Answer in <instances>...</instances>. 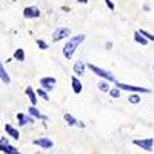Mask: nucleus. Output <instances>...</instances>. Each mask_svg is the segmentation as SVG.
<instances>
[{"instance_id":"2eb2a0df","label":"nucleus","mask_w":154,"mask_h":154,"mask_svg":"<svg viewBox=\"0 0 154 154\" xmlns=\"http://www.w3.org/2000/svg\"><path fill=\"white\" fill-rule=\"evenodd\" d=\"M28 111H29V116H31V117H34V119H43V120H46V117H45V116H43L40 111H38V109H37L34 105H31Z\"/></svg>"},{"instance_id":"aec40b11","label":"nucleus","mask_w":154,"mask_h":154,"mask_svg":"<svg viewBox=\"0 0 154 154\" xmlns=\"http://www.w3.org/2000/svg\"><path fill=\"white\" fill-rule=\"evenodd\" d=\"M128 102L130 103H139L140 102V96H139V93H134V94H130V97H128Z\"/></svg>"},{"instance_id":"c85d7f7f","label":"nucleus","mask_w":154,"mask_h":154,"mask_svg":"<svg viewBox=\"0 0 154 154\" xmlns=\"http://www.w3.org/2000/svg\"><path fill=\"white\" fill-rule=\"evenodd\" d=\"M12 2H16V0H12Z\"/></svg>"},{"instance_id":"f8f14e48","label":"nucleus","mask_w":154,"mask_h":154,"mask_svg":"<svg viewBox=\"0 0 154 154\" xmlns=\"http://www.w3.org/2000/svg\"><path fill=\"white\" fill-rule=\"evenodd\" d=\"M17 120H19V125L20 126H25V125H28V123H34V117H31V116H25L22 112L17 114Z\"/></svg>"},{"instance_id":"a211bd4d","label":"nucleus","mask_w":154,"mask_h":154,"mask_svg":"<svg viewBox=\"0 0 154 154\" xmlns=\"http://www.w3.org/2000/svg\"><path fill=\"white\" fill-rule=\"evenodd\" d=\"M134 40H136L137 43H140V45H146V43H148V40H146V38H145L142 34H140L139 31L134 32Z\"/></svg>"},{"instance_id":"ddd939ff","label":"nucleus","mask_w":154,"mask_h":154,"mask_svg":"<svg viewBox=\"0 0 154 154\" xmlns=\"http://www.w3.org/2000/svg\"><path fill=\"white\" fill-rule=\"evenodd\" d=\"M0 80H2L5 85H9V83H11V77H9V74L6 72V69H5V66H3L2 62H0Z\"/></svg>"},{"instance_id":"423d86ee","label":"nucleus","mask_w":154,"mask_h":154,"mask_svg":"<svg viewBox=\"0 0 154 154\" xmlns=\"http://www.w3.org/2000/svg\"><path fill=\"white\" fill-rule=\"evenodd\" d=\"M69 34H71V29L69 28H57L53 32V40L54 42H60L65 37H69Z\"/></svg>"},{"instance_id":"cd10ccee","label":"nucleus","mask_w":154,"mask_h":154,"mask_svg":"<svg viewBox=\"0 0 154 154\" xmlns=\"http://www.w3.org/2000/svg\"><path fill=\"white\" fill-rule=\"evenodd\" d=\"M79 2H80V3H86V2H88V0H79Z\"/></svg>"},{"instance_id":"b1692460","label":"nucleus","mask_w":154,"mask_h":154,"mask_svg":"<svg viewBox=\"0 0 154 154\" xmlns=\"http://www.w3.org/2000/svg\"><path fill=\"white\" fill-rule=\"evenodd\" d=\"M139 32L142 34V35L146 38V40H149V42H154V35H152L151 32H148V31H145V29H140Z\"/></svg>"},{"instance_id":"f03ea898","label":"nucleus","mask_w":154,"mask_h":154,"mask_svg":"<svg viewBox=\"0 0 154 154\" xmlns=\"http://www.w3.org/2000/svg\"><path fill=\"white\" fill-rule=\"evenodd\" d=\"M89 69H91L96 75H99L100 77V79H105V80H116V77L109 72V71H106V69H102V68H99V66H96V65H93V63H88V65H86Z\"/></svg>"},{"instance_id":"20e7f679","label":"nucleus","mask_w":154,"mask_h":154,"mask_svg":"<svg viewBox=\"0 0 154 154\" xmlns=\"http://www.w3.org/2000/svg\"><path fill=\"white\" fill-rule=\"evenodd\" d=\"M116 88L123 89V91H130V93H149L148 88L134 86V85H126V83H122V82H116Z\"/></svg>"},{"instance_id":"c756f323","label":"nucleus","mask_w":154,"mask_h":154,"mask_svg":"<svg viewBox=\"0 0 154 154\" xmlns=\"http://www.w3.org/2000/svg\"><path fill=\"white\" fill-rule=\"evenodd\" d=\"M152 69H154V68H152Z\"/></svg>"},{"instance_id":"412c9836","label":"nucleus","mask_w":154,"mask_h":154,"mask_svg":"<svg viewBox=\"0 0 154 154\" xmlns=\"http://www.w3.org/2000/svg\"><path fill=\"white\" fill-rule=\"evenodd\" d=\"M63 119H65V122H66V123H68L69 126L75 125V122H77V120H75V119L72 117V116H71V114H68V112H66L65 116H63Z\"/></svg>"},{"instance_id":"9b49d317","label":"nucleus","mask_w":154,"mask_h":154,"mask_svg":"<svg viewBox=\"0 0 154 154\" xmlns=\"http://www.w3.org/2000/svg\"><path fill=\"white\" fill-rule=\"evenodd\" d=\"M71 85H72V91H74L75 94H80V93H82L83 86H82V82L77 79V75H72V77H71Z\"/></svg>"},{"instance_id":"5701e85b","label":"nucleus","mask_w":154,"mask_h":154,"mask_svg":"<svg viewBox=\"0 0 154 154\" xmlns=\"http://www.w3.org/2000/svg\"><path fill=\"white\" fill-rule=\"evenodd\" d=\"M35 94H37L38 97H43V100H49V97H48V93H46V89H43V88L37 89V91H35Z\"/></svg>"},{"instance_id":"9d476101","label":"nucleus","mask_w":154,"mask_h":154,"mask_svg":"<svg viewBox=\"0 0 154 154\" xmlns=\"http://www.w3.org/2000/svg\"><path fill=\"white\" fill-rule=\"evenodd\" d=\"M5 131H6V134L9 136V137H12L14 140H19L20 139V133H19V130H16L12 125H9V123H6L5 125Z\"/></svg>"},{"instance_id":"393cba45","label":"nucleus","mask_w":154,"mask_h":154,"mask_svg":"<svg viewBox=\"0 0 154 154\" xmlns=\"http://www.w3.org/2000/svg\"><path fill=\"white\" fill-rule=\"evenodd\" d=\"M37 46L40 48V49H48V43L45 40H40V38L37 40Z\"/></svg>"},{"instance_id":"a878e982","label":"nucleus","mask_w":154,"mask_h":154,"mask_svg":"<svg viewBox=\"0 0 154 154\" xmlns=\"http://www.w3.org/2000/svg\"><path fill=\"white\" fill-rule=\"evenodd\" d=\"M105 3H106V6H108L111 11H114V8H116V6H114V3L111 2V0H105Z\"/></svg>"},{"instance_id":"f3484780","label":"nucleus","mask_w":154,"mask_h":154,"mask_svg":"<svg viewBox=\"0 0 154 154\" xmlns=\"http://www.w3.org/2000/svg\"><path fill=\"white\" fill-rule=\"evenodd\" d=\"M97 86H99V89L102 93H108L109 91V85H108V80H105V79H102L99 83H97Z\"/></svg>"},{"instance_id":"7ed1b4c3","label":"nucleus","mask_w":154,"mask_h":154,"mask_svg":"<svg viewBox=\"0 0 154 154\" xmlns=\"http://www.w3.org/2000/svg\"><path fill=\"white\" fill-rule=\"evenodd\" d=\"M133 143L139 148H142L145 151H152L154 149V139L148 137V139H134Z\"/></svg>"},{"instance_id":"f257e3e1","label":"nucleus","mask_w":154,"mask_h":154,"mask_svg":"<svg viewBox=\"0 0 154 154\" xmlns=\"http://www.w3.org/2000/svg\"><path fill=\"white\" fill-rule=\"evenodd\" d=\"M83 40H85V34H77V35L68 38V42L63 46V56H65V59H71L72 54L75 53L77 46H79Z\"/></svg>"},{"instance_id":"0eeeda50","label":"nucleus","mask_w":154,"mask_h":154,"mask_svg":"<svg viewBox=\"0 0 154 154\" xmlns=\"http://www.w3.org/2000/svg\"><path fill=\"white\" fill-rule=\"evenodd\" d=\"M35 146H40V148H43V149H49V148H53L54 146V142L51 139H48V137H40V139H35L34 142H32Z\"/></svg>"},{"instance_id":"1a4fd4ad","label":"nucleus","mask_w":154,"mask_h":154,"mask_svg":"<svg viewBox=\"0 0 154 154\" xmlns=\"http://www.w3.org/2000/svg\"><path fill=\"white\" fill-rule=\"evenodd\" d=\"M56 83H57V80L54 77H42L40 79V85H42L43 89H46V91H51V89L56 86Z\"/></svg>"},{"instance_id":"bb28decb","label":"nucleus","mask_w":154,"mask_h":154,"mask_svg":"<svg viewBox=\"0 0 154 154\" xmlns=\"http://www.w3.org/2000/svg\"><path fill=\"white\" fill-rule=\"evenodd\" d=\"M75 125H77V126H79V128H85V123H83V122H79V120H77V122H75Z\"/></svg>"},{"instance_id":"6ab92c4d","label":"nucleus","mask_w":154,"mask_h":154,"mask_svg":"<svg viewBox=\"0 0 154 154\" xmlns=\"http://www.w3.org/2000/svg\"><path fill=\"white\" fill-rule=\"evenodd\" d=\"M14 59H16V60H19V62H23V60H25V51H23L22 48L16 49V53H14Z\"/></svg>"},{"instance_id":"4be33fe9","label":"nucleus","mask_w":154,"mask_h":154,"mask_svg":"<svg viewBox=\"0 0 154 154\" xmlns=\"http://www.w3.org/2000/svg\"><path fill=\"white\" fill-rule=\"evenodd\" d=\"M108 93H109V96H111L112 99H119V97H120V89H119V88H112V89L109 88Z\"/></svg>"},{"instance_id":"6e6552de","label":"nucleus","mask_w":154,"mask_h":154,"mask_svg":"<svg viewBox=\"0 0 154 154\" xmlns=\"http://www.w3.org/2000/svg\"><path fill=\"white\" fill-rule=\"evenodd\" d=\"M40 16V9L37 6H26L23 9V17L25 19H35Z\"/></svg>"},{"instance_id":"dca6fc26","label":"nucleus","mask_w":154,"mask_h":154,"mask_svg":"<svg viewBox=\"0 0 154 154\" xmlns=\"http://www.w3.org/2000/svg\"><path fill=\"white\" fill-rule=\"evenodd\" d=\"M25 93H26V96L29 97V100H31V105H34L35 106V103H37V94H35V91L31 88V86H26V89H25Z\"/></svg>"},{"instance_id":"39448f33","label":"nucleus","mask_w":154,"mask_h":154,"mask_svg":"<svg viewBox=\"0 0 154 154\" xmlns=\"http://www.w3.org/2000/svg\"><path fill=\"white\" fill-rule=\"evenodd\" d=\"M0 151L5 152V154H20V151H19L16 146L9 145V142H8L6 137H2V139H0Z\"/></svg>"},{"instance_id":"4468645a","label":"nucleus","mask_w":154,"mask_h":154,"mask_svg":"<svg viewBox=\"0 0 154 154\" xmlns=\"http://www.w3.org/2000/svg\"><path fill=\"white\" fill-rule=\"evenodd\" d=\"M85 68H86V65H85V63L82 62V60H79V62H75L74 63V74L75 75H83L85 74Z\"/></svg>"}]
</instances>
